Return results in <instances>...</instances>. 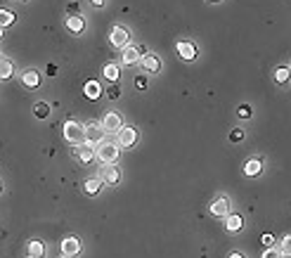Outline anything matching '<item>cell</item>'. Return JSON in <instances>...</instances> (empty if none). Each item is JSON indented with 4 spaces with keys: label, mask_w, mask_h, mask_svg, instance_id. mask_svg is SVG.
Segmentation results:
<instances>
[{
    "label": "cell",
    "mask_w": 291,
    "mask_h": 258,
    "mask_svg": "<svg viewBox=\"0 0 291 258\" xmlns=\"http://www.w3.org/2000/svg\"><path fill=\"white\" fill-rule=\"evenodd\" d=\"M116 135H119V142H116V145H119V150H121V147H132V145L137 142V130L131 128V126H123Z\"/></svg>",
    "instance_id": "8992f818"
},
{
    "label": "cell",
    "mask_w": 291,
    "mask_h": 258,
    "mask_svg": "<svg viewBox=\"0 0 291 258\" xmlns=\"http://www.w3.org/2000/svg\"><path fill=\"white\" fill-rule=\"evenodd\" d=\"M100 182H102V185H119L121 171L116 166H102V168H100Z\"/></svg>",
    "instance_id": "277c9868"
},
{
    "label": "cell",
    "mask_w": 291,
    "mask_h": 258,
    "mask_svg": "<svg viewBox=\"0 0 291 258\" xmlns=\"http://www.w3.org/2000/svg\"><path fill=\"white\" fill-rule=\"evenodd\" d=\"M135 88H137V90H145V88H147V78H145V76H137V78H135Z\"/></svg>",
    "instance_id": "4dcf8cb0"
},
{
    "label": "cell",
    "mask_w": 291,
    "mask_h": 258,
    "mask_svg": "<svg viewBox=\"0 0 291 258\" xmlns=\"http://www.w3.org/2000/svg\"><path fill=\"white\" fill-rule=\"evenodd\" d=\"M33 114H36V116H38V119H45V116H48V114H50V107H48V104H45V102H38V104H36V107H33Z\"/></svg>",
    "instance_id": "d4e9b609"
},
{
    "label": "cell",
    "mask_w": 291,
    "mask_h": 258,
    "mask_svg": "<svg viewBox=\"0 0 291 258\" xmlns=\"http://www.w3.org/2000/svg\"><path fill=\"white\" fill-rule=\"evenodd\" d=\"M145 54V50L142 48H132V45H128V48H123V54H121V62L123 64H137L140 62V57Z\"/></svg>",
    "instance_id": "9c48e42d"
},
{
    "label": "cell",
    "mask_w": 291,
    "mask_h": 258,
    "mask_svg": "<svg viewBox=\"0 0 291 258\" xmlns=\"http://www.w3.org/2000/svg\"><path fill=\"white\" fill-rule=\"evenodd\" d=\"M100 95H102L100 83H97V81H88V83H85V97H88V100H97Z\"/></svg>",
    "instance_id": "d6986e66"
},
{
    "label": "cell",
    "mask_w": 291,
    "mask_h": 258,
    "mask_svg": "<svg viewBox=\"0 0 291 258\" xmlns=\"http://www.w3.org/2000/svg\"><path fill=\"white\" fill-rule=\"evenodd\" d=\"M140 67H145L147 71H152V74H159L161 71V59L157 57V54H142L140 57Z\"/></svg>",
    "instance_id": "8fae6325"
},
{
    "label": "cell",
    "mask_w": 291,
    "mask_h": 258,
    "mask_svg": "<svg viewBox=\"0 0 291 258\" xmlns=\"http://www.w3.org/2000/svg\"><path fill=\"white\" fill-rule=\"evenodd\" d=\"M100 187H102V182H100V178H90L85 185H83V190H85V194H97L100 192Z\"/></svg>",
    "instance_id": "7402d4cb"
},
{
    "label": "cell",
    "mask_w": 291,
    "mask_h": 258,
    "mask_svg": "<svg viewBox=\"0 0 291 258\" xmlns=\"http://www.w3.org/2000/svg\"><path fill=\"white\" fill-rule=\"evenodd\" d=\"M211 216H215V218H227L230 216V199H225V197L215 199V202L211 204Z\"/></svg>",
    "instance_id": "30bf717a"
},
{
    "label": "cell",
    "mask_w": 291,
    "mask_h": 258,
    "mask_svg": "<svg viewBox=\"0 0 291 258\" xmlns=\"http://www.w3.org/2000/svg\"><path fill=\"white\" fill-rule=\"evenodd\" d=\"M275 81H277V83H287V81H289V69L279 67L277 71H275Z\"/></svg>",
    "instance_id": "484cf974"
},
{
    "label": "cell",
    "mask_w": 291,
    "mask_h": 258,
    "mask_svg": "<svg viewBox=\"0 0 291 258\" xmlns=\"http://www.w3.org/2000/svg\"><path fill=\"white\" fill-rule=\"evenodd\" d=\"M102 76H105L109 83H116L119 81V67H116V64H106L105 71H102Z\"/></svg>",
    "instance_id": "44dd1931"
},
{
    "label": "cell",
    "mask_w": 291,
    "mask_h": 258,
    "mask_svg": "<svg viewBox=\"0 0 291 258\" xmlns=\"http://www.w3.org/2000/svg\"><path fill=\"white\" fill-rule=\"evenodd\" d=\"M22 81H24L26 88H38V85H40V74H38V71H33V69H31V71H24Z\"/></svg>",
    "instance_id": "2e32d148"
},
{
    "label": "cell",
    "mask_w": 291,
    "mask_h": 258,
    "mask_svg": "<svg viewBox=\"0 0 291 258\" xmlns=\"http://www.w3.org/2000/svg\"><path fill=\"white\" fill-rule=\"evenodd\" d=\"M80 254V242L76 237H66L62 242V258H76Z\"/></svg>",
    "instance_id": "ba28073f"
},
{
    "label": "cell",
    "mask_w": 291,
    "mask_h": 258,
    "mask_svg": "<svg viewBox=\"0 0 291 258\" xmlns=\"http://www.w3.org/2000/svg\"><path fill=\"white\" fill-rule=\"evenodd\" d=\"M76 156H79L83 163H88L95 156V147L93 145H80L79 150H76Z\"/></svg>",
    "instance_id": "ac0fdd59"
},
{
    "label": "cell",
    "mask_w": 291,
    "mask_h": 258,
    "mask_svg": "<svg viewBox=\"0 0 291 258\" xmlns=\"http://www.w3.org/2000/svg\"><path fill=\"white\" fill-rule=\"evenodd\" d=\"M279 251V256L282 258H289V254H291V237L287 234V237H282V246L277 249Z\"/></svg>",
    "instance_id": "603a6c76"
},
{
    "label": "cell",
    "mask_w": 291,
    "mask_h": 258,
    "mask_svg": "<svg viewBox=\"0 0 291 258\" xmlns=\"http://www.w3.org/2000/svg\"><path fill=\"white\" fill-rule=\"evenodd\" d=\"M263 258H282V256H279L277 249H265V251H263Z\"/></svg>",
    "instance_id": "f546056e"
},
{
    "label": "cell",
    "mask_w": 291,
    "mask_h": 258,
    "mask_svg": "<svg viewBox=\"0 0 291 258\" xmlns=\"http://www.w3.org/2000/svg\"><path fill=\"white\" fill-rule=\"evenodd\" d=\"M241 225H244L241 216H237V213H230V216H227V220H225L227 232H239L241 230Z\"/></svg>",
    "instance_id": "e0dca14e"
},
{
    "label": "cell",
    "mask_w": 291,
    "mask_h": 258,
    "mask_svg": "<svg viewBox=\"0 0 291 258\" xmlns=\"http://www.w3.org/2000/svg\"><path fill=\"white\" fill-rule=\"evenodd\" d=\"M230 258H244V256H241V254H237V251H235V254H230Z\"/></svg>",
    "instance_id": "836d02e7"
},
{
    "label": "cell",
    "mask_w": 291,
    "mask_h": 258,
    "mask_svg": "<svg viewBox=\"0 0 291 258\" xmlns=\"http://www.w3.org/2000/svg\"><path fill=\"white\" fill-rule=\"evenodd\" d=\"M109 38H111V45H114V48H121V50H123V48H128V41H131L128 31H126L123 26H114V28H111V36H109Z\"/></svg>",
    "instance_id": "52a82bcc"
},
{
    "label": "cell",
    "mask_w": 291,
    "mask_h": 258,
    "mask_svg": "<svg viewBox=\"0 0 291 258\" xmlns=\"http://www.w3.org/2000/svg\"><path fill=\"white\" fill-rule=\"evenodd\" d=\"M100 126H102V130H105V133H119L121 128H123V116L116 114V111H109L105 119H102Z\"/></svg>",
    "instance_id": "3957f363"
},
{
    "label": "cell",
    "mask_w": 291,
    "mask_h": 258,
    "mask_svg": "<svg viewBox=\"0 0 291 258\" xmlns=\"http://www.w3.org/2000/svg\"><path fill=\"white\" fill-rule=\"evenodd\" d=\"M62 133H64V140L69 145H74V147L85 145V126H80V123H76V121H66L64 128H62Z\"/></svg>",
    "instance_id": "7a4b0ae2"
},
{
    "label": "cell",
    "mask_w": 291,
    "mask_h": 258,
    "mask_svg": "<svg viewBox=\"0 0 291 258\" xmlns=\"http://www.w3.org/2000/svg\"><path fill=\"white\" fill-rule=\"evenodd\" d=\"M121 95V90H119V85L116 83H111L109 88H106V97H111V100H116V97Z\"/></svg>",
    "instance_id": "4316f807"
},
{
    "label": "cell",
    "mask_w": 291,
    "mask_h": 258,
    "mask_svg": "<svg viewBox=\"0 0 291 258\" xmlns=\"http://www.w3.org/2000/svg\"><path fill=\"white\" fill-rule=\"evenodd\" d=\"M261 171H263V161H261L258 156L249 159V161H246V166H244V176H249V178L261 176Z\"/></svg>",
    "instance_id": "9a60e30c"
},
{
    "label": "cell",
    "mask_w": 291,
    "mask_h": 258,
    "mask_svg": "<svg viewBox=\"0 0 291 258\" xmlns=\"http://www.w3.org/2000/svg\"><path fill=\"white\" fill-rule=\"evenodd\" d=\"M102 135H105V130H102L100 123H88V126H85V145L97 147V145L102 142Z\"/></svg>",
    "instance_id": "5b68a950"
},
{
    "label": "cell",
    "mask_w": 291,
    "mask_h": 258,
    "mask_svg": "<svg viewBox=\"0 0 291 258\" xmlns=\"http://www.w3.org/2000/svg\"><path fill=\"white\" fill-rule=\"evenodd\" d=\"M26 254L28 258H45V244L40 239H31L26 244Z\"/></svg>",
    "instance_id": "5bb4252c"
},
{
    "label": "cell",
    "mask_w": 291,
    "mask_h": 258,
    "mask_svg": "<svg viewBox=\"0 0 291 258\" xmlns=\"http://www.w3.org/2000/svg\"><path fill=\"white\" fill-rule=\"evenodd\" d=\"M230 140H232V142H241V140H244V133H241L239 128H235V130H230Z\"/></svg>",
    "instance_id": "f1b7e54d"
},
{
    "label": "cell",
    "mask_w": 291,
    "mask_h": 258,
    "mask_svg": "<svg viewBox=\"0 0 291 258\" xmlns=\"http://www.w3.org/2000/svg\"><path fill=\"white\" fill-rule=\"evenodd\" d=\"M95 156L102 161V166H114L116 159L121 156V150L116 142H100V145L95 147Z\"/></svg>",
    "instance_id": "6da1fadb"
},
{
    "label": "cell",
    "mask_w": 291,
    "mask_h": 258,
    "mask_svg": "<svg viewBox=\"0 0 291 258\" xmlns=\"http://www.w3.org/2000/svg\"><path fill=\"white\" fill-rule=\"evenodd\" d=\"M90 5H93V7H97V10H100V7H105L106 2H102V0H93V2H90Z\"/></svg>",
    "instance_id": "d6a6232c"
},
{
    "label": "cell",
    "mask_w": 291,
    "mask_h": 258,
    "mask_svg": "<svg viewBox=\"0 0 291 258\" xmlns=\"http://www.w3.org/2000/svg\"><path fill=\"white\" fill-rule=\"evenodd\" d=\"M66 28H69L71 33H83V31H85V19H83L80 14H71V17L66 19Z\"/></svg>",
    "instance_id": "4fadbf2b"
},
{
    "label": "cell",
    "mask_w": 291,
    "mask_h": 258,
    "mask_svg": "<svg viewBox=\"0 0 291 258\" xmlns=\"http://www.w3.org/2000/svg\"><path fill=\"white\" fill-rule=\"evenodd\" d=\"M0 38H2V28H0Z\"/></svg>",
    "instance_id": "e575fe53"
},
{
    "label": "cell",
    "mask_w": 291,
    "mask_h": 258,
    "mask_svg": "<svg viewBox=\"0 0 291 258\" xmlns=\"http://www.w3.org/2000/svg\"><path fill=\"white\" fill-rule=\"evenodd\" d=\"M12 22H14V14L12 12H7V10H0V28L10 26Z\"/></svg>",
    "instance_id": "cb8c5ba5"
},
{
    "label": "cell",
    "mask_w": 291,
    "mask_h": 258,
    "mask_svg": "<svg viewBox=\"0 0 291 258\" xmlns=\"http://www.w3.org/2000/svg\"><path fill=\"white\" fill-rule=\"evenodd\" d=\"M12 71H14L12 62H10L7 57H0V78H10V76H12Z\"/></svg>",
    "instance_id": "ffe728a7"
},
{
    "label": "cell",
    "mask_w": 291,
    "mask_h": 258,
    "mask_svg": "<svg viewBox=\"0 0 291 258\" xmlns=\"http://www.w3.org/2000/svg\"><path fill=\"white\" fill-rule=\"evenodd\" d=\"M261 242H263L265 249H275V237H272V234H263Z\"/></svg>",
    "instance_id": "83f0119b"
},
{
    "label": "cell",
    "mask_w": 291,
    "mask_h": 258,
    "mask_svg": "<svg viewBox=\"0 0 291 258\" xmlns=\"http://www.w3.org/2000/svg\"><path fill=\"white\" fill-rule=\"evenodd\" d=\"M178 54L183 57V59H194L197 57V48H194V43H189V41H180L178 43Z\"/></svg>",
    "instance_id": "7c38bea8"
},
{
    "label": "cell",
    "mask_w": 291,
    "mask_h": 258,
    "mask_svg": "<svg viewBox=\"0 0 291 258\" xmlns=\"http://www.w3.org/2000/svg\"><path fill=\"white\" fill-rule=\"evenodd\" d=\"M239 116H241V119H249V116H251V107H246V104L239 107Z\"/></svg>",
    "instance_id": "1f68e13d"
}]
</instances>
